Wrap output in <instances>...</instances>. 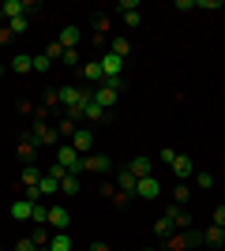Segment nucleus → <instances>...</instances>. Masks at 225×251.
Returning a JSON list of instances; mask_svg holds the SVG:
<instances>
[{"label":"nucleus","mask_w":225,"mask_h":251,"mask_svg":"<svg viewBox=\"0 0 225 251\" xmlns=\"http://www.w3.org/2000/svg\"><path fill=\"white\" fill-rule=\"evenodd\" d=\"M11 72H19V75H30V72H34V56H26V52H19V56L11 60Z\"/></svg>","instance_id":"nucleus-19"},{"label":"nucleus","mask_w":225,"mask_h":251,"mask_svg":"<svg viewBox=\"0 0 225 251\" xmlns=\"http://www.w3.org/2000/svg\"><path fill=\"white\" fill-rule=\"evenodd\" d=\"M188 195H192V188H188V184H176V188H173V199H176V206H184V202H188Z\"/></svg>","instance_id":"nucleus-28"},{"label":"nucleus","mask_w":225,"mask_h":251,"mask_svg":"<svg viewBox=\"0 0 225 251\" xmlns=\"http://www.w3.org/2000/svg\"><path fill=\"white\" fill-rule=\"evenodd\" d=\"M0 75H4V64H0Z\"/></svg>","instance_id":"nucleus-42"},{"label":"nucleus","mask_w":225,"mask_h":251,"mask_svg":"<svg viewBox=\"0 0 225 251\" xmlns=\"http://www.w3.org/2000/svg\"><path fill=\"white\" fill-rule=\"evenodd\" d=\"M38 251H49V248H38Z\"/></svg>","instance_id":"nucleus-43"},{"label":"nucleus","mask_w":225,"mask_h":251,"mask_svg":"<svg viewBox=\"0 0 225 251\" xmlns=\"http://www.w3.org/2000/svg\"><path fill=\"white\" fill-rule=\"evenodd\" d=\"M30 240L38 244V248H49V229H45V225H38V229L30 232Z\"/></svg>","instance_id":"nucleus-27"},{"label":"nucleus","mask_w":225,"mask_h":251,"mask_svg":"<svg viewBox=\"0 0 225 251\" xmlns=\"http://www.w3.org/2000/svg\"><path fill=\"white\" fill-rule=\"evenodd\" d=\"M45 56H49V60H60V56H64V49H60V42H53V45H49V49H45Z\"/></svg>","instance_id":"nucleus-35"},{"label":"nucleus","mask_w":225,"mask_h":251,"mask_svg":"<svg viewBox=\"0 0 225 251\" xmlns=\"http://www.w3.org/2000/svg\"><path fill=\"white\" fill-rule=\"evenodd\" d=\"M135 184H139V180L131 176V173H128V165H124V169L117 173V191H128V195H135Z\"/></svg>","instance_id":"nucleus-16"},{"label":"nucleus","mask_w":225,"mask_h":251,"mask_svg":"<svg viewBox=\"0 0 225 251\" xmlns=\"http://www.w3.org/2000/svg\"><path fill=\"white\" fill-rule=\"evenodd\" d=\"M56 42H60V49H75V45L83 42V26H75V23H68L64 30H60V38H56Z\"/></svg>","instance_id":"nucleus-8"},{"label":"nucleus","mask_w":225,"mask_h":251,"mask_svg":"<svg viewBox=\"0 0 225 251\" xmlns=\"http://www.w3.org/2000/svg\"><path fill=\"white\" fill-rule=\"evenodd\" d=\"M195 188H199V191H210V188H214V173L199 169V173H195Z\"/></svg>","instance_id":"nucleus-25"},{"label":"nucleus","mask_w":225,"mask_h":251,"mask_svg":"<svg viewBox=\"0 0 225 251\" xmlns=\"http://www.w3.org/2000/svg\"><path fill=\"white\" fill-rule=\"evenodd\" d=\"M83 120H90V124H98V120H105V109L98 101H86V109H83Z\"/></svg>","instance_id":"nucleus-20"},{"label":"nucleus","mask_w":225,"mask_h":251,"mask_svg":"<svg viewBox=\"0 0 225 251\" xmlns=\"http://www.w3.org/2000/svg\"><path fill=\"white\" fill-rule=\"evenodd\" d=\"M56 165H64L68 173L79 176V173H83V154H75L72 147H56Z\"/></svg>","instance_id":"nucleus-2"},{"label":"nucleus","mask_w":225,"mask_h":251,"mask_svg":"<svg viewBox=\"0 0 225 251\" xmlns=\"http://www.w3.org/2000/svg\"><path fill=\"white\" fill-rule=\"evenodd\" d=\"M49 251H72V236H68V232H56L53 240H49Z\"/></svg>","instance_id":"nucleus-24"},{"label":"nucleus","mask_w":225,"mask_h":251,"mask_svg":"<svg viewBox=\"0 0 225 251\" xmlns=\"http://www.w3.org/2000/svg\"><path fill=\"white\" fill-rule=\"evenodd\" d=\"M0 251H4V248H0Z\"/></svg>","instance_id":"nucleus-47"},{"label":"nucleus","mask_w":225,"mask_h":251,"mask_svg":"<svg viewBox=\"0 0 225 251\" xmlns=\"http://www.w3.org/2000/svg\"><path fill=\"white\" fill-rule=\"evenodd\" d=\"M11 218L15 221H34V202L30 199H15L11 202Z\"/></svg>","instance_id":"nucleus-13"},{"label":"nucleus","mask_w":225,"mask_h":251,"mask_svg":"<svg viewBox=\"0 0 225 251\" xmlns=\"http://www.w3.org/2000/svg\"><path fill=\"white\" fill-rule=\"evenodd\" d=\"M165 251H169V248H165Z\"/></svg>","instance_id":"nucleus-46"},{"label":"nucleus","mask_w":225,"mask_h":251,"mask_svg":"<svg viewBox=\"0 0 225 251\" xmlns=\"http://www.w3.org/2000/svg\"><path fill=\"white\" fill-rule=\"evenodd\" d=\"M222 229H225V225H222Z\"/></svg>","instance_id":"nucleus-45"},{"label":"nucleus","mask_w":225,"mask_h":251,"mask_svg":"<svg viewBox=\"0 0 225 251\" xmlns=\"http://www.w3.org/2000/svg\"><path fill=\"white\" fill-rule=\"evenodd\" d=\"M117 8H120V11H139V0H120Z\"/></svg>","instance_id":"nucleus-37"},{"label":"nucleus","mask_w":225,"mask_h":251,"mask_svg":"<svg viewBox=\"0 0 225 251\" xmlns=\"http://www.w3.org/2000/svg\"><path fill=\"white\" fill-rule=\"evenodd\" d=\"M26 26H30V23H26V15H19V19H8V30H11V34H26Z\"/></svg>","instance_id":"nucleus-29"},{"label":"nucleus","mask_w":225,"mask_h":251,"mask_svg":"<svg viewBox=\"0 0 225 251\" xmlns=\"http://www.w3.org/2000/svg\"><path fill=\"white\" fill-rule=\"evenodd\" d=\"M83 169H86V173H109V169H113V161H109L105 154H86V157H83Z\"/></svg>","instance_id":"nucleus-11"},{"label":"nucleus","mask_w":225,"mask_h":251,"mask_svg":"<svg viewBox=\"0 0 225 251\" xmlns=\"http://www.w3.org/2000/svg\"><path fill=\"white\" fill-rule=\"evenodd\" d=\"M68 147L75 150V154H90V147H94V135H90V131H86V127H75V135H72V143H68Z\"/></svg>","instance_id":"nucleus-6"},{"label":"nucleus","mask_w":225,"mask_h":251,"mask_svg":"<svg viewBox=\"0 0 225 251\" xmlns=\"http://www.w3.org/2000/svg\"><path fill=\"white\" fill-rule=\"evenodd\" d=\"M56 135H68V139H72L75 135V120H68V116H64V120L56 124Z\"/></svg>","instance_id":"nucleus-30"},{"label":"nucleus","mask_w":225,"mask_h":251,"mask_svg":"<svg viewBox=\"0 0 225 251\" xmlns=\"http://www.w3.org/2000/svg\"><path fill=\"white\" fill-rule=\"evenodd\" d=\"M128 173H131L135 180L154 176V161H150V157H135V161H128Z\"/></svg>","instance_id":"nucleus-12"},{"label":"nucleus","mask_w":225,"mask_h":251,"mask_svg":"<svg viewBox=\"0 0 225 251\" xmlns=\"http://www.w3.org/2000/svg\"><path fill=\"white\" fill-rule=\"evenodd\" d=\"M0 15H4V19H19L23 4H19V0H4V4H0Z\"/></svg>","instance_id":"nucleus-22"},{"label":"nucleus","mask_w":225,"mask_h":251,"mask_svg":"<svg viewBox=\"0 0 225 251\" xmlns=\"http://www.w3.org/2000/svg\"><path fill=\"white\" fill-rule=\"evenodd\" d=\"M90 251H113V248H109L105 240H94V244H90Z\"/></svg>","instance_id":"nucleus-41"},{"label":"nucleus","mask_w":225,"mask_h":251,"mask_svg":"<svg viewBox=\"0 0 225 251\" xmlns=\"http://www.w3.org/2000/svg\"><path fill=\"white\" fill-rule=\"evenodd\" d=\"M11 38H15V34H11V30H8V26H0V45H8V42H11Z\"/></svg>","instance_id":"nucleus-39"},{"label":"nucleus","mask_w":225,"mask_h":251,"mask_svg":"<svg viewBox=\"0 0 225 251\" xmlns=\"http://www.w3.org/2000/svg\"><path fill=\"white\" fill-rule=\"evenodd\" d=\"M98 64H101V75H105V83L120 79V72H124V60H120V56H117L113 49H109V52H105V56H101Z\"/></svg>","instance_id":"nucleus-3"},{"label":"nucleus","mask_w":225,"mask_h":251,"mask_svg":"<svg viewBox=\"0 0 225 251\" xmlns=\"http://www.w3.org/2000/svg\"><path fill=\"white\" fill-rule=\"evenodd\" d=\"M169 169H173V176H180V180L195 176V165H192V157H188V154H173Z\"/></svg>","instance_id":"nucleus-7"},{"label":"nucleus","mask_w":225,"mask_h":251,"mask_svg":"<svg viewBox=\"0 0 225 251\" xmlns=\"http://www.w3.org/2000/svg\"><path fill=\"white\" fill-rule=\"evenodd\" d=\"M214 225H225V206H218V210H214Z\"/></svg>","instance_id":"nucleus-40"},{"label":"nucleus","mask_w":225,"mask_h":251,"mask_svg":"<svg viewBox=\"0 0 225 251\" xmlns=\"http://www.w3.org/2000/svg\"><path fill=\"white\" fill-rule=\"evenodd\" d=\"M83 79H86V83H105V75H101V64H98V60L83 64Z\"/></svg>","instance_id":"nucleus-18"},{"label":"nucleus","mask_w":225,"mask_h":251,"mask_svg":"<svg viewBox=\"0 0 225 251\" xmlns=\"http://www.w3.org/2000/svg\"><path fill=\"white\" fill-rule=\"evenodd\" d=\"M45 225H53L56 232H64L68 225H72V214H68L64 206H53V210H49V218H45Z\"/></svg>","instance_id":"nucleus-10"},{"label":"nucleus","mask_w":225,"mask_h":251,"mask_svg":"<svg viewBox=\"0 0 225 251\" xmlns=\"http://www.w3.org/2000/svg\"><path fill=\"white\" fill-rule=\"evenodd\" d=\"M38 184H42V169L26 165V169H23V188H26V199H30V202H38Z\"/></svg>","instance_id":"nucleus-4"},{"label":"nucleus","mask_w":225,"mask_h":251,"mask_svg":"<svg viewBox=\"0 0 225 251\" xmlns=\"http://www.w3.org/2000/svg\"><path fill=\"white\" fill-rule=\"evenodd\" d=\"M128 49H131V45L124 42V38H113V52H117L120 60H124V56H128Z\"/></svg>","instance_id":"nucleus-32"},{"label":"nucleus","mask_w":225,"mask_h":251,"mask_svg":"<svg viewBox=\"0 0 225 251\" xmlns=\"http://www.w3.org/2000/svg\"><path fill=\"white\" fill-rule=\"evenodd\" d=\"M120 90H124V79H113V83H101L98 90H90V101H98L101 109H113L120 98Z\"/></svg>","instance_id":"nucleus-1"},{"label":"nucleus","mask_w":225,"mask_h":251,"mask_svg":"<svg viewBox=\"0 0 225 251\" xmlns=\"http://www.w3.org/2000/svg\"><path fill=\"white\" fill-rule=\"evenodd\" d=\"M49 56H45V52H38V56H34V72H49Z\"/></svg>","instance_id":"nucleus-33"},{"label":"nucleus","mask_w":225,"mask_h":251,"mask_svg":"<svg viewBox=\"0 0 225 251\" xmlns=\"http://www.w3.org/2000/svg\"><path fill=\"white\" fill-rule=\"evenodd\" d=\"M0 23H4V15H0Z\"/></svg>","instance_id":"nucleus-44"},{"label":"nucleus","mask_w":225,"mask_h":251,"mask_svg":"<svg viewBox=\"0 0 225 251\" xmlns=\"http://www.w3.org/2000/svg\"><path fill=\"white\" fill-rule=\"evenodd\" d=\"M154 232H158V236H169V232H173V221L169 218H158V221H154Z\"/></svg>","instance_id":"nucleus-31"},{"label":"nucleus","mask_w":225,"mask_h":251,"mask_svg":"<svg viewBox=\"0 0 225 251\" xmlns=\"http://www.w3.org/2000/svg\"><path fill=\"white\" fill-rule=\"evenodd\" d=\"M34 154H38V143H34V139H19V157L26 161V165L34 161Z\"/></svg>","instance_id":"nucleus-21"},{"label":"nucleus","mask_w":225,"mask_h":251,"mask_svg":"<svg viewBox=\"0 0 225 251\" xmlns=\"http://www.w3.org/2000/svg\"><path fill=\"white\" fill-rule=\"evenodd\" d=\"M203 236L199 232H180V236H169V251H184V248H192V244H199Z\"/></svg>","instance_id":"nucleus-14"},{"label":"nucleus","mask_w":225,"mask_h":251,"mask_svg":"<svg viewBox=\"0 0 225 251\" xmlns=\"http://www.w3.org/2000/svg\"><path fill=\"white\" fill-rule=\"evenodd\" d=\"M45 105H60V90H49V94H45Z\"/></svg>","instance_id":"nucleus-38"},{"label":"nucleus","mask_w":225,"mask_h":251,"mask_svg":"<svg viewBox=\"0 0 225 251\" xmlns=\"http://www.w3.org/2000/svg\"><path fill=\"white\" fill-rule=\"evenodd\" d=\"M60 60H64L68 68H79V52H75V49H64V56H60Z\"/></svg>","instance_id":"nucleus-34"},{"label":"nucleus","mask_w":225,"mask_h":251,"mask_svg":"<svg viewBox=\"0 0 225 251\" xmlns=\"http://www.w3.org/2000/svg\"><path fill=\"white\" fill-rule=\"evenodd\" d=\"M161 195V184H158V176H143L139 184H135V199H158Z\"/></svg>","instance_id":"nucleus-5"},{"label":"nucleus","mask_w":225,"mask_h":251,"mask_svg":"<svg viewBox=\"0 0 225 251\" xmlns=\"http://www.w3.org/2000/svg\"><path fill=\"white\" fill-rule=\"evenodd\" d=\"M53 191H60V180H56V176H49V173H42V184H38V199L53 195Z\"/></svg>","instance_id":"nucleus-17"},{"label":"nucleus","mask_w":225,"mask_h":251,"mask_svg":"<svg viewBox=\"0 0 225 251\" xmlns=\"http://www.w3.org/2000/svg\"><path fill=\"white\" fill-rule=\"evenodd\" d=\"M203 240H206V244H222V240H225V229H222V225H210V229L203 232Z\"/></svg>","instance_id":"nucleus-26"},{"label":"nucleus","mask_w":225,"mask_h":251,"mask_svg":"<svg viewBox=\"0 0 225 251\" xmlns=\"http://www.w3.org/2000/svg\"><path fill=\"white\" fill-rule=\"evenodd\" d=\"M165 218L173 221V229H188V225H192V218H188V210H184V206H169Z\"/></svg>","instance_id":"nucleus-15"},{"label":"nucleus","mask_w":225,"mask_h":251,"mask_svg":"<svg viewBox=\"0 0 225 251\" xmlns=\"http://www.w3.org/2000/svg\"><path fill=\"white\" fill-rule=\"evenodd\" d=\"M30 139L38 143V147H53V143H56V131L45 124V120H38V124H34V135H30Z\"/></svg>","instance_id":"nucleus-9"},{"label":"nucleus","mask_w":225,"mask_h":251,"mask_svg":"<svg viewBox=\"0 0 225 251\" xmlns=\"http://www.w3.org/2000/svg\"><path fill=\"white\" fill-rule=\"evenodd\" d=\"M15 251H38V244H34V240H30V236H23V240H19V244H15Z\"/></svg>","instance_id":"nucleus-36"},{"label":"nucleus","mask_w":225,"mask_h":251,"mask_svg":"<svg viewBox=\"0 0 225 251\" xmlns=\"http://www.w3.org/2000/svg\"><path fill=\"white\" fill-rule=\"evenodd\" d=\"M60 195H79V176H75V173H68V176L60 180Z\"/></svg>","instance_id":"nucleus-23"}]
</instances>
